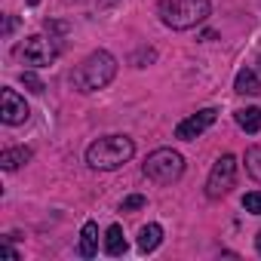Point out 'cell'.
<instances>
[{"mask_svg":"<svg viewBox=\"0 0 261 261\" xmlns=\"http://www.w3.org/2000/svg\"><path fill=\"white\" fill-rule=\"evenodd\" d=\"M114 77H117V59H114L111 53L98 49V53L86 56V59L74 68L71 83H74L77 92H98V89H105Z\"/></svg>","mask_w":261,"mask_h":261,"instance_id":"cell-1","label":"cell"},{"mask_svg":"<svg viewBox=\"0 0 261 261\" xmlns=\"http://www.w3.org/2000/svg\"><path fill=\"white\" fill-rule=\"evenodd\" d=\"M133 154H136V145L129 136H105L86 148V163H89V169L111 172V169H120L123 163H129Z\"/></svg>","mask_w":261,"mask_h":261,"instance_id":"cell-2","label":"cell"},{"mask_svg":"<svg viewBox=\"0 0 261 261\" xmlns=\"http://www.w3.org/2000/svg\"><path fill=\"white\" fill-rule=\"evenodd\" d=\"M160 19L166 28H175V31H188L200 22L209 19L212 7H209V0H160V7H157Z\"/></svg>","mask_w":261,"mask_h":261,"instance_id":"cell-3","label":"cell"},{"mask_svg":"<svg viewBox=\"0 0 261 261\" xmlns=\"http://www.w3.org/2000/svg\"><path fill=\"white\" fill-rule=\"evenodd\" d=\"M181 172H185V157L172 148H160L145 160V175L157 185H172L181 178Z\"/></svg>","mask_w":261,"mask_h":261,"instance_id":"cell-4","label":"cell"},{"mask_svg":"<svg viewBox=\"0 0 261 261\" xmlns=\"http://www.w3.org/2000/svg\"><path fill=\"white\" fill-rule=\"evenodd\" d=\"M237 185V157L233 154H221L209 172V181H206V197L209 200H218L224 194H230V188Z\"/></svg>","mask_w":261,"mask_h":261,"instance_id":"cell-5","label":"cell"},{"mask_svg":"<svg viewBox=\"0 0 261 261\" xmlns=\"http://www.w3.org/2000/svg\"><path fill=\"white\" fill-rule=\"evenodd\" d=\"M19 56H22L28 65H34V68H46V65H53V62H56V56H59V46L53 43V37L34 34V37H28V40L22 43Z\"/></svg>","mask_w":261,"mask_h":261,"instance_id":"cell-6","label":"cell"},{"mask_svg":"<svg viewBox=\"0 0 261 261\" xmlns=\"http://www.w3.org/2000/svg\"><path fill=\"white\" fill-rule=\"evenodd\" d=\"M215 117H218V111H215V108H203V111H197V114L185 117V120L175 126V139H181V142H194V139H200L206 129L215 123Z\"/></svg>","mask_w":261,"mask_h":261,"instance_id":"cell-7","label":"cell"},{"mask_svg":"<svg viewBox=\"0 0 261 261\" xmlns=\"http://www.w3.org/2000/svg\"><path fill=\"white\" fill-rule=\"evenodd\" d=\"M28 105H25V98L16 92V89H4L0 92V120H4L7 126H19V123H25L28 120Z\"/></svg>","mask_w":261,"mask_h":261,"instance_id":"cell-8","label":"cell"},{"mask_svg":"<svg viewBox=\"0 0 261 261\" xmlns=\"http://www.w3.org/2000/svg\"><path fill=\"white\" fill-rule=\"evenodd\" d=\"M233 89L243 92V95H258V92H261V80H258V74H255L252 68H243V71H237Z\"/></svg>","mask_w":261,"mask_h":261,"instance_id":"cell-9","label":"cell"},{"mask_svg":"<svg viewBox=\"0 0 261 261\" xmlns=\"http://www.w3.org/2000/svg\"><path fill=\"white\" fill-rule=\"evenodd\" d=\"M77 252L83 258H92L98 252V227H95V221H86L83 224V230H80V249Z\"/></svg>","mask_w":261,"mask_h":261,"instance_id":"cell-10","label":"cell"},{"mask_svg":"<svg viewBox=\"0 0 261 261\" xmlns=\"http://www.w3.org/2000/svg\"><path fill=\"white\" fill-rule=\"evenodd\" d=\"M160 243H163V227L160 224H145L139 230V249L142 252H154Z\"/></svg>","mask_w":261,"mask_h":261,"instance_id":"cell-11","label":"cell"},{"mask_svg":"<svg viewBox=\"0 0 261 261\" xmlns=\"http://www.w3.org/2000/svg\"><path fill=\"white\" fill-rule=\"evenodd\" d=\"M28 160H31V148H10V151L0 154V166H4L7 172L19 169V166H22V163H28Z\"/></svg>","mask_w":261,"mask_h":261,"instance_id":"cell-12","label":"cell"},{"mask_svg":"<svg viewBox=\"0 0 261 261\" xmlns=\"http://www.w3.org/2000/svg\"><path fill=\"white\" fill-rule=\"evenodd\" d=\"M105 252L108 255H123L126 252V240H123V227L120 224L108 227V233H105Z\"/></svg>","mask_w":261,"mask_h":261,"instance_id":"cell-13","label":"cell"},{"mask_svg":"<svg viewBox=\"0 0 261 261\" xmlns=\"http://www.w3.org/2000/svg\"><path fill=\"white\" fill-rule=\"evenodd\" d=\"M237 126L246 133H258L261 129V108H243L237 111Z\"/></svg>","mask_w":261,"mask_h":261,"instance_id":"cell-14","label":"cell"},{"mask_svg":"<svg viewBox=\"0 0 261 261\" xmlns=\"http://www.w3.org/2000/svg\"><path fill=\"white\" fill-rule=\"evenodd\" d=\"M246 172L255 181H261V148H249L246 151Z\"/></svg>","mask_w":261,"mask_h":261,"instance_id":"cell-15","label":"cell"},{"mask_svg":"<svg viewBox=\"0 0 261 261\" xmlns=\"http://www.w3.org/2000/svg\"><path fill=\"white\" fill-rule=\"evenodd\" d=\"M19 80H22V86H28V92H37V95L43 92V80H40L37 74H31V71H22V77H19Z\"/></svg>","mask_w":261,"mask_h":261,"instance_id":"cell-16","label":"cell"},{"mask_svg":"<svg viewBox=\"0 0 261 261\" xmlns=\"http://www.w3.org/2000/svg\"><path fill=\"white\" fill-rule=\"evenodd\" d=\"M243 206H246V212H252V215H261V191H252V194H246V197H243Z\"/></svg>","mask_w":261,"mask_h":261,"instance_id":"cell-17","label":"cell"},{"mask_svg":"<svg viewBox=\"0 0 261 261\" xmlns=\"http://www.w3.org/2000/svg\"><path fill=\"white\" fill-rule=\"evenodd\" d=\"M148 200L142 197V194H133V197H126L123 203H120V212H136V209H142Z\"/></svg>","mask_w":261,"mask_h":261,"instance_id":"cell-18","label":"cell"},{"mask_svg":"<svg viewBox=\"0 0 261 261\" xmlns=\"http://www.w3.org/2000/svg\"><path fill=\"white\" fill-rule=\"evenodd\" d=\"M154 59H157V53H154V49H142V53H139L133 62H136V68H145L142 62H154Z\"/></svg>","mask_w":261,"mask_h":261,"instance_id":"cell-19","label":"cell"},{"mask_svg":"<svg viewBox=\"0 0 261 261\" xmlns=\"http://www.w3.org/2000/svg\"><path fill=\"white\" fill-rule=\"evenodd\" d=\"M0 255H4V258H10V261H16V258H19V255H16L10 246H4V249H0Z\"/></svg>","mask_w":261,"mask_h":261,"instance_id":"cell-20","label":"cell"},{"mask_svg":"<svg viewBox=\"0 0 261 261\" xmlns=\"http://www.w3.org/2000/svg\"><path fill=\"white\" fill-rule=\"evenodd\" d=\"M255 249H258V255H261V230H258V237H255Z\"/></svg>","mask_w":261,"mask_h":261,"instance_id":"cell-21","label":"cell"},{"mask_svg":"<svg viewBox=\"0 0 261 261\" xmlns=\"http://www.w3.org/2000/svg\"><path fill=\"white\" fill-rule=\"evenodd\" d=\"M258 71H261V56H258Z\"/></svg>","mask_w":261,"mask_h":261,"instance_id":"cell-22","label":"cell"},{"mask_svg":"<svg viewBox=\"0 0 261 261\" xmlns=\"http://www.w3.org/2000/svg\"><path fill=\"white\" fill-rule=\"evenodd\" d=\"M28 4H40V0H28Z\"/></svg>","mask_w":261,"mask_h":261,"instance_id":"cell-23","label":"cell"}]
</instances>
